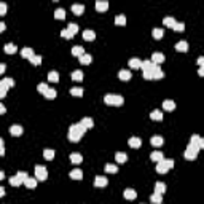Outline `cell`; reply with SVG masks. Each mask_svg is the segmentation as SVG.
I'll return each instance as SVG.
<instances>
[{
  "label": "cell",
  "mask_w": 204,
  "mask_h": 204,
  "mask_svg": "<svg viewBox=\"0 0 204 204\" xmlns=\"http://www.w3.org/2000/svg\"><path fill=\"white\" fill-rule=\"evenodd\" d=\"M126 159H128V155H126V153H123V152L116 153V161H118V163H124Z\"/></svg>",
  "instance_id": "cell-43"
},
{
  "label": "cell",
  "mask_w": 204,
  "mask_h": 204,
  "mask_svg": "<svg viewBox=\"0 0 204 204\" xmlns=\"http://www.w3.org/2000/svg\"><path fill=\"white\" fill-rule=\"evenodd\" d=\"M118 77L121 78V80H123V81H129V80H131V72H129V70H120V73H118Z\"/></svg>",
  "instance_id": "cell-18"
},
{
  "label": "cell",
  "mask_w": 204,
  "mask_h": 204,
  "mask_svg": "<svg viewBox=\"0 0 204 204\" xmlns=\"http://www.w3.org/2000/svg\"><path fill=\"white\" fill-rule=\"evenodd\" d=\"M80 124H81V126H83L85 129H91V128L94 126V121H93V118H88V116H85V118L80 121Z\"/></svg>",
  "instance_id": "cell-8"
},
{
  "label": "cell",
  "mask_w": 204,
  "mask_h": 204,
  "mask_svg": "<svg viewBox=\"0 0 204 204\" xmlns=\"http://www.w3.org/2000/svg\"><path fill=\"white\" fill-rule=\"evenodd\" d=\"M70 161H72L73 164H80L81 161H83V156H81L80 153H70Z\"/></svg>",
  "instance_id": "cell-16"
},
{
  "label": "cell",
  "mask_w": 204,
  "mask_h": 204,
  "mask_svg": "<svg viewBox=\"0 0 204 204\" xmlns=\"http://www.w3.org/2000/svg\"><path fill=\"white\" fill-rule=\"evenodd\" d=\"M3 195H5V188L2 187V188H0V196H3Z\"/></svg>",
  "instance_id": "cell-60"
},
{
  "label": "cell",
  "mask_w": 204,
  "mask_h": 204,
  "mask_svg": "<svg viewBox=\"0 0 204 204\" xmlns=\"http://www.w3.org/2000/svg\"><path fill=\"white\" fill-rule=\"evenodd\" d=\"M172 167H174V159H161L158 163V166H156V172L158 174H166Z\"/></svg>",
  "instance_id": "cell-3"
},
{
  "label": "cell",
  "mask_w": 204,
  "mask_h": 204,
  "mask_svg": "<svg viewBox=\"0 0 204 204\" xmlns=\"http://www.w3.org/2000/svg\"><path fill=\"white\" fill-rule=\"evenodd\" d=\"M72 80L81 81V80H83V72H81V70H75V72H72Z\"/></svg>",
  "instance_id": "cell-35"
},
{
  "label": "cell",
  "mask_w": 204,
  "mask_h": 204,
  "mask_svg": "<svg viewBox=\"0 0 204 204\" xmlns=\"http://www.w3.org/2000/svg\"><path fill=\"white\" fill-rule=\"evenodd\" d=\"M150 158H152V161H156V163H159L161 159H164L161 152H153L152 155H150Z\"/></svg>",
  "instance_id": "cell-33"
},
{
  "label": "cell",
  "mask_w": 204,
  "mask_h": 204,
  "mask_svg": "<svg viewBox=\"0 0 204 204\" xmlns=\"http://www.w3.org/2000/svg\"><path fill=\"white\" fill-rule=\"evenodd\" d=\"M83 38L86 42H93L94 38H96V34H94V30L86 29V30H83Z\"/></svg>",
  "instance_id": "cell-11"
},
{
  "label": "cell",
  "mask_w": 204,
  "mask_h": 204,
  "mask_svg": "<svg viewBox=\"0 0 204 204\" xmlns=\"http://www.w3.org/2000/svg\"><path fill=\"white\" fill-rule=\"evenodd\" d=\"M72 11H73L75 14H78V16H80V14H83L85 6L81 5V3H73V5H72Z\"/></svg>",
  "instance_id": "cell-15"
},
{
  "label": "cell",
  "mask_w": 204,
  "mask_h": 204,
  "mask_svg": "<svg viewBox=\"0 0 204 204\" xmlns=\"http://www.w3.org/2000/svg\"><path fill=\"white\" fill-rule=\"evenodd\" d=\"M183 29H185V24H183V22H175L174 30H177V32H182Z\"/></svg>",
  "instance_id": "cell-50"
},
{
  "label": "cell",
  "mask_w": 204,
  "mask_h": 204,
  "mask_svg": "<svg viewBox=\"0 0 204 204\" xmlns=\"http://www.w3.org/2000/svg\"><path fill=\"white\" fill-rule=\"evenodd\" d=\"M30 62H32L34 65H40L42 64V56H40V54H35L32 59H30Z\"/></svg>",
  "instance_id": "cell-47"
},
{
  "label": "cell",
  "mask_w": 204,
  "mask_h": 204,
  "mask_svg": "<svg viewBox=\"0 0 204 204\" xmlns=\"http://www.w3.org/2000/svg\"><path fill=\"white\" fill-rule=\"evenodd\" d=\"M45 97H46V99H54V97H56V89L50 88L48 91L45 93Z\"/></svg>",
  "instance_id": "cell-44"
},
{
  "label": "cell",
  "mask_w": 204,
  "mask_h": 204,
  "mask_svg": "<svg viewBox=\"0 0 204 204\" xmlns=\"http://www.w3.org/2000/svg\"><path fill=\"white\" fill-rule=\"evenodd\" d=\"M107 8H108V2H105V0H97L96 2V10L97 11H107Z\"/></svg>",
  "instance_id": "cell-7"
},
{
  "label": "cell",
  "mask_w": 204,
  "mask_h": 204,
  "mask_svg": "<svg viewBox=\"0 0 204 204\" xmlns=\"http://www.w3.org/2000/svg\"><path fill=\"white\" fill-rule=\"evenodd\" d=\"M150 199H152V203H155V204H161V201H163V196H161V193H153L152 196H150Z\"/></svg>",
  "instance_id": "cell-32"
},
{
  "label": "cell",
  "mask_w": 204,
  "mask_h": 204,
  "mask_svg": "<svg viewBox=\"0 0 204 204\" xmlns=\"http://www.w3.org/2000/svg\"><path fill=\"white\" fill-rule=\"evenodd\" d=\"M198 152H199V147H198V145L188 144V147H187V150H185V158H187V159H195L196 156H198Z\"/></svg>",
  "instance_id": "cell-5"
},
{
  "label": "cell",
  "mask_w": 204,
  "mask_h": 204,
  "mask_svg": "<svg viewBox=\"0 0 204 204\" xmlns=\"http://www.w3.org/2000/svg\"><path fill=\"white\" fill-rule=\"evenodd\" d=\"M24 183H26V187H27V188H35V185H37V179H32V177H29V179H27Z\"/></svg>",
  "instance_id": "cell-42"
},
{
  "label": "cell",
  "mask_w": 204,
  "mask_h": 204,
  "mask_svg": "<svg viewBox=\"0 0 204 204\" xmlns=\"http://www.w3.org/2000/svg\"><path fill=\"white\" fill-rule=\"evenodd\" d=\"M37 89H38V93H42L43 96H45V93L50 89V86L46 85V83H38V86H37Z\"/></svg>",
  "instance_id": "cell-40"
},
{
  "label": "cell",
  "mask_w": 204,
  "mask_h": 204,
  "mask_svg": "<svg viewBox=\"0 0 204 204\" xmlns=\"http://www.w3.org/2000/svg\"><path fill=\"white\" fill-rule=\"evenodd\" d=\"M70 94H72V96H77V97H81L83 96V88H72L70 89Z\"/></svg>",
  "instance_id": "cell-38"
},
{
  "label": "cell",
  "mask_w": 204,
  "mask_h": 204,
  "mask_svg": "<svg viewBox=\"0 0 204 204\" xmlns=\"http://www.w3.org/2000/svg\"><path fill=\"white\" fill-rule=\"evenodd\" d=\"M140 67H142L144 72H148V70H153V69H155L156 64H153L152 61H142V65H140Z\"/></svg>",
  "instance_id": "cell-12"
},
{
  "label": "cell",
  "mask_w": 204,
  "mask_h": 204,
  "mask_svg": "<svg viewBox=\"0 0 204 204\" xmlns=\"http://www.w3.org/2000/svg\"><path fill=\"white\" fill-rule=\"evenodd\" d=\"M5 69H6V67H5V64H2V65H0V72H2V73L5 72Z\"/></svg>",
  "instance_id": "cell-59"
},
{
  "label": "cell",
  "mask_w": 204,
  "mask_h": 204,
  "mask_svg": "<svg viewBox=\"0 0 204 204\" xmlns=\"http://www.w3.org/2000/svg\"><path fill=\"white\" fill-rule=\"evenodd\" d=\"M14 86V80L13 78H8V77H5L2 81H0V97H5L6 96V89L8 88H13Z\"/></svg>",
  "instance_id": "cell-4"
},
{
  "label": "cell",
  "mask_w": 204,
  "mask_h": 204,
  "mask_svg": "<svg viewBox=\"0 0 204 204\" xmlns=\"http://www.w3.org/2000/svg\"><path fill=\"white\" fill-rule=\"evenodd\" d=\"M48 80L50 81H54V83H56V81H59V73H57L56 70H51V72L48 73Z\"/></svg>",
  "instance_id": "cell-34"
},
{
  "label": "cell",
  "mask_w": 204,
  "mask_h": 204,
  "mask_svg": "<svg viewBox=\"0 0 204 204\" xmlns=\"http://www.w3.org/2000/svg\"><path fill=\"white\" fill-rule=\"evenodd\" d=\"M150 118L155 120V121H161V120H163V113H161V110H153V112L150 113Z\"/></svg>",
  "instance_id": "cell-27"
},
{
  "label": "cell",
  "mask_w": 204,
  "mask_h": 204,
  "mask_svg": "<svg viewBox=\"0 0 204 204\" xmlns=\"http://www.w3.org/2000/svg\"><path fill=\"white\" fill-rule=\"evenodd\" d=\"M21 56H22V57H27V59H32V57L35 56V53H34L32 48H22Z\"/></svg>",
  "instance_id": "cell-13"
},
{
  "label": "cell",
  "mask_w": 204,
  "mask_h": 204,
  "mask_svg": "<svg viewBox=\"0 0 204 204\" xmlns=\"http://www.w3.org/2000/svg\"><path fill=\"white\" fill-rule=\"evenodd\" d=\"M155 191H156V193H164V191H166V185H164V183L163 182H158V183H156V187H155Z\"/></svg>",
  "instance_id": "cell-39"
},
{
  "label": "cell",
  "mask_w": 204,
  "mask_h": 204,
  "mask_svg": "<svg viewBox=\"0 0 204 204\" xmlns=\"http://www.w3.org/2000/svg\"><path fill=\"white\" fill-rule=\"evenodd\" d=\"M163 108L166 112H172L175 108V104H174V101H171V99H166L163 102Z\"/></svg>",
  "instance_id": "cell-10"
},
{
  "label": "cell",
  "mask_w": 204,
  "mask_h": 204,
  "mask_svg": "<svg viewBox=\"0 0 204 204\" xmlns=\"http://www.w3.org/2000/svg\"><path fill=\"white\" fill-rule=\"evenodd\" d=\"M140 65H142V61L137 59V57H132V59L129 61V67H131V69H139Z\"/></svg>",
  "instance_id": "cell-29"
},
{
  "label": "cell",
  "mask_w": 204,
  "mask_h": 204,
  "mask_svg": "<svg viewBox=\"0 0 204 204\" xmlns=\"http://www.w3.org/2000/svg\"><path fill=\"white\" fill-rule=\"evenodd\" d=\"M175 50L180 51V53H185V51L188 50V43H187V42H179V43H175Z\"/></svg>",
  "instance_id": "cell-25"
},
{
  "label": "cell",
  "mask_w": 204,
  "mask_h": 204,
  "mask_svg": "<svg viewBox=\"0 0 204 204\" xmlns=\"http://www.w3.org/2000/svg\"><path fill=\"white\" fill-rule=\"evenodd\" d=\"M70 179H73V180H81L83 179V172H81V169L70 171Z\"/></svg>",
  "instance_id": "cell-14"
},
{
  "label": "cell",
  "mask_w": 204,
  "mask_h": 204,
  "mask_svg": "<svg viewBox=\"0 0 204 204\" xmlns=\"http://www.w3.org/2000/svg\"><path fill=\"white\" fill-rule=\"evenodd\" d=\"M10 134L11 136H21L22 134V128L19 126V124H13V126L10 128Z\"/></svg>",
  "instance_id": "cell-17"
},
{
  "label": "cell",
  "mask_w": 204,
  "mask_h": 204,
  "mask_svg": "<svg viewBox=\"0 0 204 204\" xmlns=\"http://www.w3.org/2000/svg\"><path fill=\"white\" fill-rule=\"evenodd\" d=\"M108 183V180L105 177H102V175H97L96 179H94V187H105Z\"/></svg>",
  "instance_id": "cell-9"
},
{
  "label": "cell",
  "mask_w": 204,
  "mask_h": 204,
  "mask_svg": "<svg viewBox=\"0 0 204 204\" xmlns=\"http://www.w3.org/2000/svg\"><path fill=\"white\" fill-rule=\"evenodd\" d=\"M10 183H11V187H19L21 183H24V180H22V179L16 174L14 177H10Z\"/></svg>",
  "instance_id": "cell-19"
},
{
  "label": "cell",
  "mask_w": 204,
  "mask_h": 204,
  "mask_svg": "<svg viewBox=\"0 0 204 204\" xmlns=\"http://www.w3.org/2000/svg\"><path fill=\"white\" fill-rule=\"evenodd\" d=\"M16 51H18V48H16V45H14V43H6V45H5V53L14 54Z\"/></svg>",
  "instance_id": "cell-26"
},
{
  "label": "cell",
  "mask_w": 204,
  "mask_h": 204,
  "mask_svg": "<svg viewBox=\"0 0 204 204\" xmlns=\"http://www.w3.org/2000/svg\"><path fill=\"white\" fill-rule=\"evenodd\" d=\"M91 61H93V56H91V54H86V53L80 57V64H85V65H89V64H91Z\"/></svg>",
  "instance_id": "cell-24"
},
{
  "label": "cell",
  "mask_w": 204,
  "mask_h": 204,
  "mask_svg": "<svg viewBox=\"0 0 204 204\" xmlns=\"http://www.w3.org/2000/svg\"><path fill=\"white\" fill-rule=\"evenodd\" d=\"M115 24L116 26H124L126 24V18H124V14H118V16L115 18Z\"/></svg>",
  "instance_id": "cell-37"
},
{
  "label": "cell",
  "mask_w": 204,
  "mask_h": 204,
  "mask_svg": "<svg viewBox=\"0 0 204 204\" xmlns=\"http://www.w3.org/2000/svg\"><path fill=\"white\" fill-rule=\"evenodd\" d=\"M43 156H45V159H53V158H54V150H51V148H46V150L43 152Z\"/></svg>",
  "instance_id": "cell-41"
},
{
  "label": "cell",
  "mask_w": 204,
  "mask_h": 204,
  "mask_svg": "<svg viewBox=\"0 0 204 204\" xmlns=\"http://www.w3.org/2000/svg\"><path fill=\"white\" fill-rule=\"evenodd\" d=\"M48 177V171L45 166H35V179L37 180H46Z\"/></svg>",
  "instance_id": "cell-6"
},
{
  "label": "cell",
  "mask_w": 204,
  "mask_h": 204,
  "mask_svg": "<svg viewBox=\"0 0 204 204\" xmlns=\"http://www.w3.org/2000/svg\"><path fill=\"white\" fill-rule=\"evenodd\" d=\"M163 61H164V56H163L161 53H153V57H152V62H153V64L158 65V64H161Z\"/></svg>",
  "instance_id": "cell-20"
},
{
  "label": "cell",
  "mask_w": 204,
  "mask_h": 204,
  "mask_svg": "<svg viewBox=\"0 0 204 204\" xmlns=\"http://www.w3.org/2000/svg\"><path fill=\"white\" fill-rule=\"evenodd\" d=\"M199 148H204V139H199V144H198Z\"/></svg>",
  "instance_id": "cell-56"
},
{
  "label": "cell",
  "mask_w": 204,
  "mask_h": 204,
  "mask_svg": "<svg viewBox=\"0 0 204 204\" xmlns=\"http://www.w3.org/2000/svg\"><path fill=\"white\" fill-rule=\"evenodd\" d=\"M163 24L166 26V27H172V29H174V26H175V19H174V18H171V16H167V18H164V19H163Z\"/></svg>",
  "instance_id": "cell-31"
},
{
  "label": "cell",
  "mask_w": 204,
  "mask_h": 204,
  "mask_svg": "<svg viewBox=\"0 0 204 204\" xmlns=\"http://www.w3.org/2000/svg\"><path fill=\"white\" fill-rule=\"evenodd\" d=\"M129 145H131L132 148H139L140 145H142V140H140L139 137H131V139H129Z\"/></svg>",
  "instance_id": "cell-23"
},
{
  "label": "cell",
  "mask_w": 204,
  "mask_h": 204,
  "mask_svg": "<svg viewBox=\"0 0 204 204\" xmlns=\"http://www.w3.org/2000/svg\"><path fill=\"white\" fill-rule=\"evenodd\" d=\"M104 102L107 105H116V107H120V105H123V96H118V94H107V96L104 97Z\"/></svg>",
  "instance_id": "cell-2"
},
{
  "label": "cell",
  "mask_w": 204,
  "mask_h": 204,
  "mask_svg": "<svg viewBox=\"0 0 204 204\" xmlns=\"http://www.w3.org/2000/svg\"><path fill=\"white\" fill-rule=\"evenodd\" d=\"M198 73H199V77H204V67H199Z\"/></svg>",
  "instance_id": "cell-57"
},
{
  "label": "cell",
  "mask_w": 204,
  "mask_h": 204,
  "mask_svg": "<svg viewBox=\"0 0 204 204\" xmlns=\"http://www.w3.org/2000/svg\"><path fill=\"white\" fill-rule=\"evenodd\" d=\"M152 145H155V147H159V145H163V137L161 136H153L150 139Z\"/></svg>",
  "instance_id": "cell-30"
},
{
  "label": "cell",
  "mask_w": 204,
  "mask_h": 204,
  "mask_svg": "<svg viewBox=\"0 0 204 204\" xmlns=\"http://www.w3.org/2000/svg\"><path fill=\"white\" fill-rule=\"evenodd\" d=\"M123 196L126 199H136V196H137V193L134 190H132V188H126V190H124V193H123Z\"/></svg>",
  "instance_id": "cell-21"
},
{
  "label": "cell",
  "mask_w": 204,
  "mask_h": 204,
  "mask_svg": "<svg viewBox=\"0 0 204 204\" xmlns=\"http://www.w3.org/2000/svg\"><path fill=\"white\" fill-rule=\"evenodd\" d=\"M72 54L73 56H78V57H81L85 54V50H83V46H73L72 48Z\"/></svg>",
  "instance_id": "cell-28"
},
{
  "label": "cell",
  "mask_w": 204,
  "mask_h": 204,
  "mask_svg": "<svg viewBox=\"0 0 204 204\" xmlns=\"http://www.w3.org/2000/svg\"><path fill=\"white\" fill-rule=\"evenodd\" d=\"M5 30V22H0V32H3Z\"/></svg>",
  "instance_id": "cell-58"
},
{
  "label": "cell",
  "mask_w": 204,
  "mask_h": 204,
  "mask_svg": "<svg viewBox=\"0 0 204 204\" xmlns=\"http://www.w3.org/2000/svg\"><path fill=\"white\" fill-rule=\"evenodd\" d=\"M161 37H163V29H153V38L159 40Z\"/></svg>",
  "instance_id": "cell-48"
},
{
  "label": "cell",
  "mask_w": 204,
  "mask_h": 204,
  "mask_svg": "<svg viewBox=\"0 0 204 204\" xmlns=\"http://www.w3.org/2000/svg\"><path fill=\"white\" fill-rule=\"evenodd\" d=\"M199 139H201V137H199L198 134H193V136H191V139H190V144L191 145H198L199 144Z\"/></svg>",
  "instance_id": "cell-49"
},
{
  "label": "cell",
  "mask_w": 204,
  "mask_h": 204,
  "mask_svg": "<svg viewBox=\"0 0 204 204\" xmlns=\"http://www.w3.org/2000/svg\"><path fill=\"white\" fill-rule=\"evenodd\" d=\"M198 64L201 65V67H204V56H201V57H198Z\"/></svg>",
  "instance_id": "cell-54"
},
{
  "label": "cell",
  "mask_w": 204,
  "mask_h": 204,
  "mask_svg": "<svg viewBox=\"0 0 204 204\" xmlns=\"http://www.w3.org/2000/svg\"><path fill=\"white\" fill-rule=\"evenodd\" d=\"M5 112H6L5 105H3V104H0V113H5Z\"/></svg>",
  "instance_id": "cell-55"
},
{
  "label": "cell",
  "mask_w": 204,
  "mask_h": 204,
  "mask_svg": "<svg viewBox=\"0 0 204 204\" xmlns=\"http://www.w3.org/2000/svg\"><path fill=\"white\" fill-rule=\"evenodd\" d=\"M163 77H164L163 70L159 69V65H156V67L153 69V80H159V78H163Z\"/></svg>",
  "instance_id": "cell-22"
},
{
  "label": "cell",
  "mask_w": 204,
  "mask_h": 204,
  "mask_svg": "<svg viewBox=\"0 0 204 204\" xmlns=\"http://www.w3.org/2000/svg\"><path fill=\"white\" fill-rule=\"evenodd\" d=\"M18 175H19V177H21L22 180H24V182H26L27 179H29V175H27V172H24V171H19V172H18Z\"/></svg>",
  "instance_id": "cell-53"
},
{
  "label": "cell",
  "mask_w": 204,
  "mask_h": 204,
  "mask_svg": "<svg viewBox=\"0 0 204 204\" xmlns=\"http://www.w3.org/2000/svg\"><path fill=\"white\" fill-rule=\"evenodd\" d=\"M61 35H62L64 38H67V40H69V38H72V34H70L67 29H62V30H61Z\"/></svg>",
  "instance_id": "cell-51"
},
{
  "label": "cell",
  "mask_w": 204,
  "mask_h": 204,
  "mask_svg": "<svg viewBox=\"0 0 204 204\" xmlns=\"http://www.w3.org/2000/svg\"><path fill=\"white\" fill-rule=\"evenodd\" d=\"M85 131H86V129L81 126L80 123H78V124H72L70 129H69V139H70V142H78V140L83 137Z\"/></svg>",
  "instance_id": "cell-1"
},
{
  "label": "cell",
  "mask_w": 204,
  "mask_h": 204,
  "mask_svg": "<svg viewBox=\"0 0 204 204\" xmlns=\"http://www.w3.org/2000/svg\"><path fill=\"white\" fill-rule=\"evenodd\" d=\"M105 171L110 172V174H115V172H118V166H115V164H107V166H105Z\"/></svg>",
  "instance_id": "cell-45"
},
{
  "label": "cell",
  "mask_w": 204,
  "mask_h": 204,
  "mask_svg": "<svg viewBox=\"0 0 204 204\" xmlns=\"http://www.w3.org/2000/svg\"><path fill=\"white\" fill-rule=\"evenodd\" d=\"M54 18L56 19H64L65 18V10L64 8H57L54 11Z\"/></svg>",
  "instance_id": "cell-36"
},
{
  "label": "cell",
  "mask_w": 204,
  "mask_h": 204,
  "mask_svg": "<svg viewBox=\"0 0 204 204\" xmlns=\"http://www.w3.org/2000/svg\"><path fill=\"white\" fill-rule=\"evenodd\" d=\"M67 30H69L70 34H72V37H73V35H75V34L78 32V26H77V24H73V22H72V24H69Z\"/></svg>",
  "instance_id": "cell-46"
},
{
  "label": "cell",
  "mask_w": 204,
  "mask_h": 204,
  "mask_svg": "<svg viewBox=\"0 0 204 204\" xmlns=\"http://www.w3.org/2000/svg\"><path fill=\"white\" fill-rule=\"evenodd\" d=\"M0 14H2V16H3V14H6V3H0Z\"/></svg>",
  "instance_id": "cell-52"
}]
</instances>
